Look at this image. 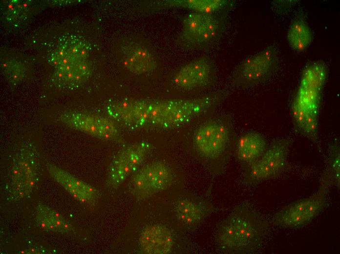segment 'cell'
I'll return each mask as SVG.
<instances>
[{
	"mask_svg": "<svg viewBox=\"0 0 340 254\" xmlns=\"http://www.w3.org/2000/svg\"><path fill=\"white\" fill-rule=\"evenodd\" d=\"M228 96L218 90L191 99L137 100L124 99L106 107L108 117L128 127L157 129L174 128L219 105Z\"/></svg>",
	"mask_w": 340,
	"mask_h": 254,
	"instance_id": "cell-1",
	"label": "cell"
},
{
	"mask_svg": "<svg viewBox=\"0 0 340 254\" xmlns=\"http://www.w3.org/2000/svg\"><path fill=\"white\" fill-rule=\"evenodd\" d=\"M290 145V141L287 139L272 142L256 161L243 170L242 183L253 186L277 178L287 166Z\"/></svg>",
	"mask_w": 340,
	"mask_h": 254,
	"instance_id": "cell-5",
	"label": "cell"
},
{
	"mask_svg": "<svg viewBox=\"0 0 340 254\" xmlns=\"http://www.w3.org/2000/svg\"><path fill=\"white\" fill-rule=\"evenodd\" d=\"M133 177L146 190L148 195L162 191L171 185L173 175L164 162L155 161L141 168Z\"/></svg>",
	"mask_w": 340,
	"mask_h": 254,
	"instance_id": "cell-11",
	"label": "cell"
},
{
	"mask_svg": "<svg viewBox=\"0 0 340 254\" xmlns=\"http://www.w3.org/2000/svg\"><path fill=\"white\" fill-rule=\"evenodd\" d=\"M151 148L149 143L141 141L121 149L109 166L108 184L114 188L120 186L143 162Z\"/></svg>",
	"mask_w": 340,
	"mask_h": 254,
	"instance_id": "cell-8",
	"label": "cell"
},
{
	"mask_svg": "<svg viewBox=\"0 0 340 254\" xmlns=\"http://www.w3.org/2000/svg\"><path fill=\"white\" fill-rule=\"evenodd\" d=\"M268 147L266 138L257 132H247L237 139L234 152L242 170L256 161Z\"/></svg>",
	"mask_w": 340,
	"mask_h": 254,
	"instance_id": "cell-13",
	"label": "cell"
},
{
	"mask_svg": "<svg viewBox=\"0 0 340 254\" xmlns=\"http://www.w3.org/2000/svg\"><path fill=\"white\" fill-rule=\"evenodd\" d=\"M214 71L211 63L202 58L182 67L173 79L175 85L183 90H190L208 86L214 80Z\"/></svg>",
	"mask_w": 340,
	"mask_h": 254,
	"instance_id": "cell-10",
	"label": "cell"
},
{
	"mask_svg": "<svg viewBox=\"0 0 340 254\" xmlns=\"http://www.w3.org/2000/svg\"><path fill=\"white\" fill-rule=\"evenodd\" d=\"M206 196L191 194L178 199L174 210L177 219L189 230L198 229L213 212L221 210L215 207Z\"/></svg>",
	"mask_w": 340,
	"mask_h": 254,
	"instance_id": "cell-9",
	"label": "cell"
},
{
	"mask_svg": "<svg viewBox=\"0 0 340 254\" xmlns=\"http://www.w3.org/2000/svg\"><path fill=\"white\" fill-rule=\"evenodd\" d=\"M27 251H28V254H37L40 253V251H38V250L36 248H35L33 247L29 248L27 250Z\"/></svg>",
	"mask_w": 340,
	"mask_h": 254,
	"instance_id": "cell-27",
	"label": "cell"
},
{
	"mask_svg": "<svg viewBox=\"0 0 340 254\" xmlns=\"http://www.w3.org/2000/svg\"><path fill=\"white\" fill-rule=\"evenodd\" d=\"M205 14L194 13L188 15L183 21V41L187 44L201 26Z\"/></svg>",
	"mask_w": 340,
	"mask_h": 254,
	"instance_id": "cell-21",
	"label": "cell"
},
{
	"mask_svg": "<svg viewBox=\"0 0 340 254\" xmlns=\"http://www.w3.org/2000/svg\"><path fill=\"white\" fill-rule=\"evenodd\" d=\"M172 3L193 9L198 13L210 14L220 9L225 2L221 0H187L175 1Z\"/></svg>",
	"mask_w": 340,
	"mask_h": 254,
	"instance_id": "cell-20",
	"label": "cell"
},
{
	"mask_svg": "<svg viewBox=\"0 0 340 254\" xmlns=\"http://www.w3.org/2000/svg\"><path fill=\"white\" fill-rule=\"evenodd\" d=\"M304 107L294 100L292 106V115L296 129L301 133L308 112Z\"/></svg>",
	"mask_w": 340,
	"mask_h": 254,
	"instance_id": "cell-23",
	"label": "cell"
},
{
	"mask_svg": "<svg viewBox=\"0 0 340 254\" xmlns=\"http://www.w3.org/2000/svg\"><path fill=\"white\" fill-rule=\"evenodd\" d=\"M126 68L135 74H142L153 70L156 63L152 54L140 44L132 43L122 47Z\"/></svg>",
	"mask_w": 340,
	"mask_h": 254,
	"instance_id": "cell-14",
	"label": "cell"
},
{
	"mask_svg": "<svg viewBox=\"0 0 340 254\" xmlns=\"http://www.w3.org/2000/svg\"><path fill=\"white\" fill-rule=\"evenodd\" d=\"M36 221L38 225L42 229L45 231L49 230L46 220L42 215L39 212L36 216Z\"/></svg>",
	"mask_w": 340,
	"mask_h": 254,
	"instance_id": "cell-25",
	"label": "cell"
},
{
	"mask_svg": "<svg viewBox=\"0 0 340 254\" xmlns=\"http://www.w3.org/2000/svg\"><path fill=\"white\" fill-rule=\"evenodd\" d=\"M287 40L295 50L301 52L306 49L312 41V33L305 21L300 18L295 19L287 32Z\"/></svg>",
	"mask_w": 340,
	"mask_h": 254,
	"instance_id": "cell-15",
	"label": "cell"
},
{
	"mask_svg": "<svg viewBox=\"0 0 340 254\" xmlns=\"http://www.w3.org/2000/svg\"><path fill=\"white\" fill-rule=\"evenodd\" d=\"M62 221L64 233L70 231L71 229L70 224L64 219H63Z\"/></svg>",
	"mask_w": 340,
	"mask_h": 254,
	"instance_id": "cell-26",
	"label": "cell"
},
{
	"mask_svg": "<svg viewBox=\"0 0 340 254\" xmlns=\"http://www.w3.org/2000/svg\"><path fill=\"white\" fill-rule=\"evenodd\" d=\"M60 120L68 127L100 139L112 142L122 139L115 122L110 118L73 112L62 114Z\"/></svg>",
	"mask_w": 340,
	"mask_h": 254,
	"instance_id": "cell-7",
	"label": "cell"
},
{
	"mask_svg": "<svg viewBox=\"0 0 340 254\" xmlns=\"http://www.w3.org/2000/svg\"><path fill=\"white\" fill-rule=\"evenodd\" d=\"M236 139L233 120L228 114L211 117L194 130L191 141L193 153L212 178L224 173Z\"/></svg>",
	"mask_w": 340,
	"mask_h": 254,
	"instance_id": "cell-3",
	"label": "cell"
},
{
	"mask_svg": "<svg viewBox=\"0 0 340 254\" xmlns=\"http://www.w3.org/2000/svg\"><path fill=\"white\" fill-rule=\"evenodd\" d=\"M277 62L276 49L268 47L237 66L231 76V83L234 86L242 88L262 83L271 77Z\"/></svg>",
	"mask_w": 340,
	"mask_h": 254,
	"instance_id": "cell-6",
	"label": "cell"
},
{
	"mask_svg": "<svg viewBox=\"0 0 340 254\" xmlns=\"http://www.w3.org/2000/svg\"><path fill=\"white\" fill-rule=\"evenodd\" d=\"M322 89L299 85L294 100L308 111L319 113Z\"/></svg>",
	"mask_w": 340,
	"mask_h": 254,
	"instance_id": "cell-18",
	"label": "cell"
},
{
	"mask_svg": "<svg viewBox=\"0 0 340 254\" xmlns=\"http://www.w3.org/2000/svg\"><path fill=\"white\" fill-rule=\"evenodd\" d=\"M340 148L339 142L332 143L328 150L327 165L322 174L320 183L329 187L335 185L339 190L340 187Z\"/></svg>",
	"mask_w": 340,
	"mask_h": 254,
	"instance_id": "cell-16",
	"label": "cell"
},
{
	"mask_svg": "<svg viewBox=\"0 0 340 254\" xmlns=\"http://www.w3.org/2000/svg\"><path fill=\"white\" fill-rule=\"evenodd\" d=\"M329 188L320 183L315 194L292 203L275 213L271 219L272 223L277 227L290 229L309 224L325 209Z\"/></svg>",
	"mask_w": 340,
	"mask_h": 254,
	"instance_id": "cell-4",
	"label": "cell"
},
{
	"mask_svg": "<svg viewBox=\"0 0 340 254\" xmlns=\"http://www.w3.org/2000/svg\"><path fill=\"white\" fill-rule=\"evenodd\" d=\"M318 116L319 113L308 112L300 133L315 143L319 140Z\"/></svg>",
	"mask_w": 340,
	"mask_h": 254,
	"instance_id": "cell-22",
	"label": "cell"
},
{
	"mask_svg": "<svg viewBox=\"0 0 340 254\" xmlns=\"http://www.w3.org/2000/svg\"><path fill=\"white\" fill-rule=\"evenodd\" d=\"M38 210L39 211L45 212L50 215L52 216L53 217L57 219L62 220L64 217L57 212L49 209L48 207L44 206L43 205L39 204L38 207Z\"/></svg>",
	"mask_w": 340,
	"mask_h": 254,
	"instance_id": "cell-24",
	"label": "cell"
},
{
	"mask_svg": "<svg viewBox=\"0 0 340 254\" xmlns=\"http://www.w3.org/2000/svg\"><path fill=\"white\" fill-rule=\"evenodd\" d=\"M174 243L171 232L162 225L147 226L142 230L139 237L140 247L145 254H169L171 252Z\"/></svg>",
	"mask_w": 340,
	"mask_h": 254,
	"instance_id": "cell-12",
	"label": "cell"
},
{
	"mask_svg": "<svg viewBox=\"0 0 340 254\" xmlns=\"http://www.w3.org/2000/svg\"><path fill=\"white\" fill-rule=\"evenodd\" d=\"M218 20L210 14H205L203 22L188 45L194 48L208 45L219 33Z\"/></svg>",
	"mask_w": 340,
	"mask_h": 254,
	"instance_id": "cell-17",
	"label": "cell"
},
{
	"mask_svg": "<svg viewBox=\"0 0 340 254\" xmlns=\"http://www.w3.org/2000/svg\"><path fill=\"white\" fill-rule=\"evenodd\" d=\"M271 227L261 213L249 203L243 202L218 224L214 244L225 254H255L263 248Z\"/></svg>",
	"mask_w": 340,
	"mask_h": 254,
	"instance_id": "cell-2",
	"label": "cell"
},
{
	"mask_svg": "<svg viewBox=\"0 0 340 254\" xmlns=\"http://www.w3.org/2000/svg\"><path fill=\"white\" fill-rule=\"evenodd\" d=\"M327 77L326 68L321 62L308 66L303 71L299 85L322 89Z\"/></svg>",
	"mask_w": 340,
	"mask_h": 254,
	"instance_id": "cell-19",
	"label": "cell"
}]
</instances>
